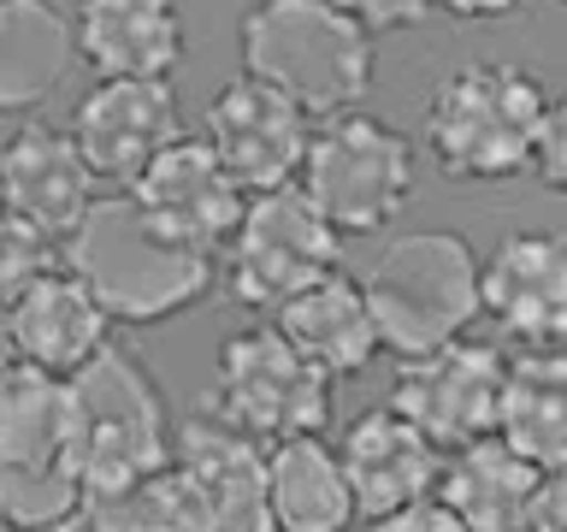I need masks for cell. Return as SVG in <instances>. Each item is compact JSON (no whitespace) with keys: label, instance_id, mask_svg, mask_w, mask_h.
Wrapping results in <instances>:
<instances>
[{"label":"cell","instance_id":"obj_1","mask_svg":"<svg viewBox=\"0 0 567 532\" xmlns=\"http://www.w3.org/2000/svg\"><path fill=\"white\" fill-rule=\"evenodd\" d=\"M65 273L101 301L113 326H159L189 314L213 290V255L166 237L136 195H95L83 225L60 243Z\"/></svg>","mask_w":567,"mask_h":532},{"label":"cell","instance_id":"obj_2","mask_svg":"<svg viewBox=\"0 0 567 532\" xmlns=\"http://www.w3.org/2000/svg\"><path fill=\"white\" fill-rule=\"evenodd\" d=\"M243 71L284 89L313 119L354 113L379 83V35L331 0H255L237 24Z\"/></svg>","mask_w":567,"mask_h":532},{"label":"cell","instance_id":"obj_3","mask_svg":"<svg viewBox=\"0 0 567 532\" xmlns=\"http://www.w3.org/2000/svg\"><path fill=\"white\" fill-rule=\"evenodd\" d=\"M549 95L526 65L473 60L425 95V154L450 184H503L538 154Z\"/></svg>","mask_w":567,"mask_h":532},{"label":"cell","instance_id":"obj_4","mask_svg":"<svg viewBox=\"0 0 567 532\" xmlns=\"http://www.w3.org/2000/svg\"><path fill=\"white\" fill-rule=\"evenodd\" d=\"M478 266H485V255L461 231H408V237L384 243L372 273L361 278L379 349L414 361V355L467 337L473 319H485Z\"/></svg>","mask_w":567,"mask_h":532},{"label":"cell","instance_id":"obj_5","mask_svg":"<svg viewBox=\"0 0 567 532\" xmlns=\"http://www.w3.org/2000/svg\"><path fill=\"white\" fill-rule=\"evenodd\" d=\"M71 385V432H78V468H83V497L136 485L148 473L172 468V408L166 390L148 372L136 349L106 344Z\"/></svg>","mask_w":567,"mask_h":532},{"label":"cell","instance_id":"obj_6","mask_svg":"<svg viewBox=\"0 0 567 532\" xmlns=\"http://www.w3.org/2000/svg\"><path fill=\"white\" fill-rule=\"evenodd\" d=\"M0 509L24 526H60L83 509L71 385L24 361L0 372Z\"/></svg>","mask_w":567,"mask_h":532},{"label":"cell","instance_id":"obj_7","mask_svg":"<svg viewBox=\"0 0 567 532\" xmlns=\"http://www.w3.org/2000/svg\"><path fill=\"white\" fill-rule=\"evenodd\" d=\"M296 184L331 219L337 237H367L414 202L420 154L390 119L354 106V113H331L326 124H313Z\"/></svg>","mask_w":567,"mask_h":532},{"label":"cell","instance_id":"obj_8","mask_svg":"<svg viewBox=\"0 0 567 532\" xmlns=\"http://www.w3.org/2000/svg\"><path fill=\"white\" fill-rule=\"evenodd\" d=\"M337 379L319 372L272 319L266 326H243L219 344L213 361V385L202 408L219 415L225 426H237L255 443H284V438H308L331 426Z\"/></svg>","mask_w":567,"mask_h":532},{"label":"cell","instance_id":"obj_9","mask_svg":"<svg viewBox=\"0 0 567 532\" xmlns=\"http://www.w3.org/2000/svg\"><path fill=\"white\" fill-rule=\"evenodd\" d=\"M337 266H343V237L301 195V184L248 195L243 219L225 243V284L255 314H278L290 296L313 290Z\"/></svg>","mask_w":567,"mask_h":532},{"label":"cell","instance_id":"obj_10","mask_svg":"<svg viewBox=\"0 0 567 532\" xmlns=\"http://www.w3.org/2000/svg\"><path fill=\"white\" fill-rule=\"evenodd\" d=\"M503 390H508V355L478 337H455L432 355L396 367L390 379V408L414 420L443 456L473 438H491L503 420Z\"/></svg>","mask_w":567,"mask_h":532},{"label":"cell","instance_id":"obj_11","mask_svg":"<svg viewBox=\"0 0 567 532\" xmlns=\"http://www.w3.org/2000/svg\"><path fill=\"white\" fill-rule=\"evenodd\" d=\"M313 142V113L290 101L284 89L260 78H230L207 106V149L225 160V172L237 177L243 195H266L301 177Z\"/></svg>","mask_w":567,"mask_h":532},{"label":"cell","instance_id":"obj_12","mask_svg":"<svg viewBox=\"0 0 567 532\" xmlns=\"http://www.w3.org/2000/svg\"><path fill=\"white\" fill-rule=\"evenodd\" d=\"M172 473L184 479L202 532H278L272 497H266V443H255L219 415L195 408L177 420Z\"/></svg>","mask_w":567,"mask_h":532},{"label":"cell","instance_id":"obj_13","mask_svg":"<svg viewBox=\"0 0 567 532\" xmlns=\"http://www.w3.org/2000/svg\"><path fill=\"white\" fill-rule=\"evenodd\" d=\"M71 142L83 149L89 172L106 184H136L154 154L184 136L172 78H101L71 106Z\"/></svg>","mask_w":567,"mask_h":532},{"label":"cell","instance_id":"obj_14","mask_svg":"<svg viewBox=\"0 0 567 532\" xmlns=\"http://www.w3.org/2000/svg\"><path fill=\"white\" fill-rule=\"evenodd\" d=\"M478 308L526 349H567V237L508 231L478 266Z\"/></svg>","mask_w":567,"mask_h":532},{"label":"cell","instance_id":"obj_15","mask_svg":"<svg viewBox=\"0 0 567 532\" xmlns=\"http://www.w3.org/2000/svg\"><path fill=\"white\" fill-rule=\"evenodd\" d=\"M131 195L166 237L202 248V255H219L248 207V195L225 172V160L207 149V136H177L166 154H154Z\"/></svg>","mask_w":567,"mask_h":532},{"label":"cell","instance_id":"obj_16","mask_svg":"<svg viewBox=\"0 0 567 532\" xmlns=\"http://www.w3.org/2000/svg\"><path fill=\"white\" fill-rule=\"evenodd\" d=\"M95 184L83 149L71 131L42 119H24L18 131L0 142V207L48 231L53 243H65L83 225V213L95 207Z\"/></svg>","mask_w":567,"mask_h":532},{"label":"cell","instance_id":"obj_17","mask_svg":"<svg viewBox=\"0 0 567 532\" xmlns=\"http://www.w3.org/2000/svg\"><path fill=\"white\" fill-rule=\"evenodd\" d=\"M337 456H343L354 509H361V521H372V526L390 521V514L408 509V503H420V497H432L437 468H443V450L414 420H402L390 402L367 408L361 420H349Z\"/></svg>","mask_w":567,"mask_h":532},{"label":"cell","instance_id":"obj_18","mask_svg":"<svg viewBox=\"0 0 567 532\" xmlns=\"http://www.w3.org/2000/svg\"><path fill=\"white\" fill-rule=\"evenodd\" d=\"M78 60L95 78H172L189 53L177 0H78Z\"/></svg>","mask_w":567,"mask_h":532},{"label":"cell","instance_id":"obj_19","mask_svg":"<svg viewBox=\"0 0 567 532\" xmlns=\"http://www.w3.org/2000/svg\"><path fill=\"white\" fill-rule=\"evenodd\" d=\"M7 314H12L18 361L42 367V372H53V379H78V372L95 361L106 344H113V337H106L113 319L101 314V301L89 296L71 273L35 278Z\"/></svg>","mask_w":567,"mask_h":532},{"label":"cell","instance_id":"obj_20","mask_svg":"<svg viewBox=\"0 0 567 532\" xmlns=\"http://www.w3.org/2000/svg\"><path fill=\"white\" fill-rule=\"evenodd\" d=\"M544 468L514 450L503 438H473L450 450V461L437 468V491L473 532H526L532 526V497H538Z\"/></svg>","mask_w":567,"mask_h":532},{"label":"cell","instance_id":"obj_21","mask_svg":"<svg viewBox=\"0 0 567 532\" xmlns=\"http://www.w3.org/2000/svg\"><path fill=\"white\" fill-rule=\"evenodd\" d=\"M78 60V30L60 0H0V113L30 119Z\"/></svg>","mask_w":567,"mask_h":532},{"label":"cell","instance_id":"obj_22","mask_svg":"<svg viewBox=\"0 0 567 532\" xmlns=\"http://www.w3.org/2000/svg\"><path fill=\"white\" fill-rule=\"evenodd\" d=\"M266 497H272L278 532H349L361 521L343 456L319 432L266 443Z\"/></svg>","mask_w":567,"mask_h":532},{"label":"cell","instance_id":"obj_23","mask_svg":"<svg viewBox=\"0 0 567 532\" xmlns=\"http://www.w3.org/2000/svg\"><path fill=\"white\" fill-rule=\"evenodd\" d=\"M272 326L290 337L319 372H331V379H354V372H367V361L379 355V326H372L367 290L343 273H331V278H319L313 290L290 296L272 314Z\"/></svg>","mask_w":567,"mask_h":532},{"label":"cell","instance_id":"obj_24","mask_svg":"<svg viewBox=\"0 0 567 532\" xmlns=\"http://www.w3.org/2000/svg\"><path fill=\"white\" fill-rule=\"evenodd\" d=\"M496 438L514 443L532 468L567 461V349H526L520 361H508Z\"/></svg>","mask_w":567,"mask_h":532},{"label":"cell","instance_id":"obj_25","mask_svg":"<svg viewBox=\"0 0 567 532\" xmlns=\"http://www.w3.org/2000/svg\"><path fill=\"white\" fill-rule=\"evenodd\" d=\"M78 514H83L89 532H202V521H195V503H189V491H184V479H177L172 468L136 479V485L83 497Z\"/></svg>","mask_w":567,"mask_h":532},{"label":"cell","instance_id":"obj_26","mask_svg":"<svg viewBox=\"0 0 567 532\" xmlns=\"http://www.w3.org/2000/svg\"><path fill=\"white\" fill-rule=\"evenodd\" d=\"M53 260H60V243H53L48 231H35L30 219H18V213L0 207V308H12L35 278L60 273Z\"/></svg>","mask_w":567,"mask_h":532},{"label":"cell","instance_id":"obj_27","mask_svg":"<svg viewBox=\"0 0 567 532\" xmlns=\"http://www.w3.org/2000/svg\"><path fill=\"white\" fill-rule=\"evenodd\" d=\"M532 166H538L544 190H549V195H561V202H567V95H556V101H549V113H544V131H538V154H532Z\"/></svg>","mask_w":567,"mask_h":532},{"label":"cell","instance_id":"obj_28","mask_svg":"<svg viewBox=\"0 0 567 532\" xmlns=\"http://www.w3.org/2000/svg\"><path fill=\"white\" fill-rule=\"evenodd\" d=\"M337 12H349L367 35H390V30H414L437 0H331Z\"/></svg>","mask_w":567,"mask_h":532},{"label":"cell","instance_id":"obj_29","mask_svg":"<svg viewBox=\"0 0 567 532\" xmlns=\"http://www.w3.org/2000/svg\"><path fill=\"white\" fill-rule=\"evenodd\" d=\"M372 532H473L461 514L443 503V497H420V503H408V509H396L390 521H379Z\"/></svg>","mask_w":567,"mask_h":532},{"label":"cell","instance_id":"obj_30","mask_svg":"<svg viewBox=\"0 0 567 532\" xmlns=\"http://www.w3.org/2000/svg\"><path fill=\"white\" fill-rule=\"evenodd\" d=\"M526 532H567V461H561V468H544Z\"/></svg>","mask_w":567,"mask_h":532},{"label":"cell","instance_id":"obj_31","mask_svg":"<svg viewBox=\"0 0 567 532\" xmlns=\"http://www.w3.org/2000/svg\"><path fill=\"white\" fill-rule=\"evenodd\" d=\"M443 12H455V18H473V24H496V18H508V12H520L526 0H437Z\"/></svg>","mask_w":567,"mask_h":532},{"label":"cell","instance_id":"obj_32","mask_svg":"<svg viewBox=\"0 0 567 532\" xmlns=\"http://www.w3.org/2000/svg\"><path fill=\"white\" fill-rule=\"evenodd\" d=\"M18 367V344H12V314L0 308V372Z\"/></svg>","mask_w":567,"mask_h":532},{"label":"cell","instance_id":"obj_33","mask_svg":"<svg viewBox=\"0 0 567 532\" xmlns=\"http://www.w3.org/2000/svg\"><path fill=\"white\" fill-rule=\"evenodd\" d=\"M35 532H89V526H83V514H71V521H60V526H35Z\"/></svg>","mask_w":567,"mask_h":532},{"label":"cell","instance_id":"obj_34","mask_svg":"<svg viewBox=\"0 0 567 532\" xmlns=\"http://www.w3.org/2000/svg\"><path fill=\"white\" fill-rule=\"evenodd\" d=\"M0 532H35V526H24V521H12V514L0 509Z\"/></svg>","mask_w":567,"mask_h":532},{"label":"cell","instance_id":"obj_35","mask_svg":"<svg viewBox=\"0 0 567 532\" xmlns=\"http://www.w3.org/2000/svg\"><path fill=\"white\" fill-rule=\"evenodd\" d=\"M556 7H567V0H556Z\"/></svg>","mask_w":567,"mask_h":532}]
</instances>
